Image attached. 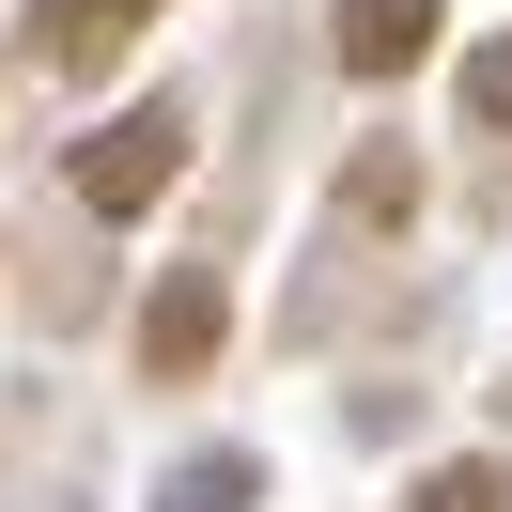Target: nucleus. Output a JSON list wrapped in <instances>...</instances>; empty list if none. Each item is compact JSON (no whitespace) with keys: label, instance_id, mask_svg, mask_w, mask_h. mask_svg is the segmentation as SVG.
Returning <instances> with one entry per match:
<instances>
[{"label":"nucleus","instance_id":"0eeeda50","mask_svg":"<svg viewBox=\"0 0 512 512\" xmlns=\"http://www.w3.org/2000/svg\"><path fill=\"white\" fill-rule=\"evenodd\" d=\"M466 109H481V125H512V47H481V63H466Z\"/></svg>","mask_w":512,"mask_h":512},{"label":"nucleus","instance_id":"423d86ee","mask_svg":"<svg viewBox=\"0 0 512 512\" xmlns=\"http://www.w3.org/2000/svg\"><path fill=\"white\" fill-rule=\"evenodd\" d=\"M171 512H249V466H187V481H171Z\"/></svg>","mask_w":512,"mask_h":512},{"label":"nucleus","instance_id":"7ed1b4c3","mask_svg":"<svg viewBox=\"0 0 512 512\" xmlns=\"http://www.w3.org/2000/svg\"><path fill=\"white\" fill-rule=\"evenodd\" d=\"M218 326H233L218 280H171L156 311H140V357H156V373H202V357H218Z\"/></svg>","mask_w":512,"mask_h":512},{"label":"nucleus","instance_id":"f03ea898","mask_svg":"<svg viewBox=\"0 0 512 512\" xmlns=\"http://www.w3.org/2000/svg\"><path fill=\"white\" fill-rule=\"evenodd\" d=\"M419 47H435V0H342V63L357 78H404Z\"/></svg>","mask_w":512,"mask_h":512},{"label":"nucleus","instance_id":"f257e3e1","mask_svg":"<svg viewBox=\"0 0 512 512\" xmlns=\"http://www.w3.org/2000/svg\"><path fill=\"white\" fill-rule=\"evenodd\" d=\"M171 171H187V109H171V94L78 140V202H94V218H140V202L171 187Z\"/></svg>","mask_w":512,"mask_h":512},{"label":"nucleus","instance_id":"39448f33","mask_svg":"<svg viewBox=\"0 0 512 512\" xmlns=\"http://www.w3.org/2000/svg\"><path fill=\"white\" fill-rule=\"evenodd\" d=\"M419 512H512V466H435V481H419Z\"/></svg>","mask_w":512,"mask_h":512},{"label":"nucleus","instance_id":"20e7f679","mask_svg":"<svg viewBox=\"0 0 512 512\" xmlns=\"http://www.w3.org/2000/svg\"><path fill=\"white\" fill-rule=\"evenodd\" d=\"M140 16H156V0H63V32H47V47H63V63H109Z\"/></svg>","mask_w":512,"mask_h":512}]
</instances>
